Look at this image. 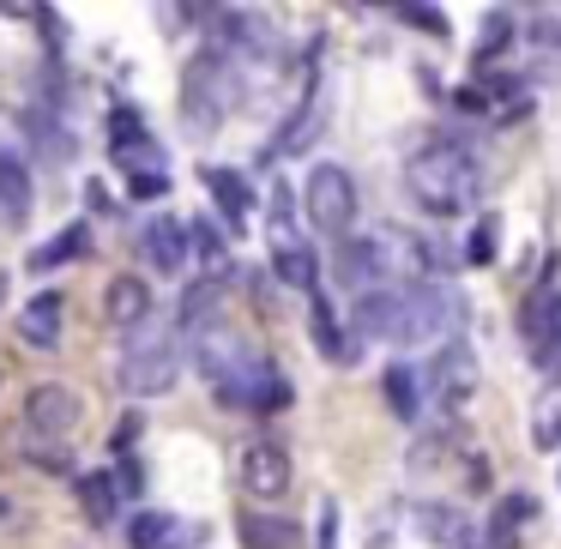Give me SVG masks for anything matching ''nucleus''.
<instances>
[{"mask_svg":"<svg viewBox=\"0 0 561 549\" xmlns=\"http://www.w3.org/2000/svg\"><path fill=\"white\" fill-rule=\"evenodd\" d=\"M404 182H411L416 206L435 211V218H459V211H471L477 194H483L477 158L465 146H453V139H435V146L416 151V158L404 163Z\"/></svg>","mask_w":561,"mask_h":549,"instance_id":"1","label":"nucleus"},{"mask_svg":"<svg viewBox=\"0 0 561 549\" xmlns=\"http://www.w3.org/2000/svg\"><path fill=\"white\" fill-rule=\"evenodd\" d=\"M236 98H242V79H236L230 55L224 49H206L194 67H187L182 79V115H187V134L206 139L224 127V115L236 110Z\"/></svg>","mask_w":561,"mask_h":549,"instance_id":"2","label":"nucleus"},{"mask_svg":"<svg viewBox=\"0 0 561 549\" xmlns=\"http://www.w3.org/2000/svg\"><path fill=\"white\" fill-rule=\"evenodd\" d=\"M115 380H122L127 399H158V392H170L175 380H182V344H175L170 332L146 327V332H139V339L122 351Z\"/></svg>","mask_w":561,"mask_h":549,"instance_id":"3","label":"nucleus"},{"mask_svg":"<svg viewBox=\"0 0 561 549\" xmlns=\"http://www.w3.org/2000/svg\"><path fill=\"white\" fill-rule=\"evenodd\" d=\"M290 380L278 375V363L272 356H254L248 351V363L242 368H230V375L218 380V404L224 411H260V416H272V411H290Z\"/></svg>","mask_w":561,"mask_h":549,"instance_id":"4","label":"nucleus"},{"mask_svg":"<svg viewBox=\"0 0 561 549\" xmlns=\"http://www.w3.org/2000/svg\"><path fill=\"white\" fill-rule=\"evenodd\" d=\"M302 211H308V224H314L320 236L351 242V224H356L351 170H339V163H314V170H308V187H302Z\"/></svg>","mask_w":561,"mask_h":549,"instance_id":"5","label":"nucleus"},{"mask_svg":"<svg viewBox=\"0 0 561 549\" xmlns=\"http://www.w3.org/2000/svg\"><path fill=\"white\" fill-rule=\"evenodd\" d=\"M453 327H465V302H453L435 284H411L399 290V327H392V344H428L447 339Z\"/></svg>","mask_w":561,"mask_h":549,"instance_id":"6","label":"nucleus"},{"mask_svg":"<svg viewBox=\"0 0 561 549\" xmlns=\"http://www.w3.org/2000/svg\"><path fill=\"white\" fill-rule=\"evenodd\" d=\"M363 242H368V254H375L380 278H411V284L423 278L428 266H435L428 254H440V248H428L423 236H411L404 224H375V230H368Z\"/></svg>","mask_w":561,"mask_h":549,"instance_id":"7","label":"nucleus"},{"mask_svg":"<svg viewBox=\"0 0 561 549\" xmlns=\"http://www.w3.org/2000/svg\"><path fill=\"white\" fill-rule=\"evenodd\" d=\"M79 416H85V404H79V392L61 387V380H43V387L25 392V423H31V435H43V441H61Z\"/></svg>","mask_w":561,"mask_h":549,"instance_id":"8","label":"nucleus"},{"mask_svg":"<svg viewBox=\"0 0 561 549\" xmlns=\"http://www.w3.org/2000/svg\"><path fill=\"white\" fill-rule=\"evenodd\" d=\"M110 158L122 163L127 175H146V170L163 163V151H158V139H151V127H146L139 110H115L110 115Z\"/></svg>","mask_w":561,"mask_h":549,"instance_id":"9","label":"nucleus"},{"mask_svg":"<svg viewBox=\"0 0 561 549\" xmlns=\"http://www.w3.org/2000/svg\"><path fill=\"white\" fill-rule=\"evenodd\" d=\"M411 525L435 549H477V525H471V513H465L459 501H416Z\"/></svg>","mask_w":561,"mask_h":549,"instance_id":"10","label":"nucleus"},{"mask_svg":"<svg viewBox=\"0 0 561 549\" xmlns=\"http://www.w3.org/2000/svg\"><path fill=\"white\" fill-rule=\"evenodd\" d=\"M242 489L254 501H278L284 489H290V447H278V441L242 447Z\"/></svg>","mask_w":561,"mask_h":549,"instance_id":"11","label":"nucleus"},{"mask_svg":"<svg viewBox=\"0 0 561 549\" xmlns=\"http://www.w3.org/2000/svg\"><path fill=\"white\" fill-rule=\"evenodd\" d=\"M428 387H435V399L440 404H465L477 392V356H471V344H440V356L428 363Z\"/></svg>","mask_w":561,"mask_h":549,"instance_id":"12","label":"nucleus"},{"mask_svg":"<svg viewBox=\"0 0 561 549\" xmlns=\"http://www.w3.org/2000/svg\"><path fill=\"white\" fill-rule=\"evenodd\" d=\"M556 327H561V260L543 272V284H537V290L525 296V308H519V332L537 344V351L556 339Z\"/></svg>","mask_w":561,"mask_h":549,"instance_id":"13","label":"nucleus"},{"mask_svg":"<svg viewBox=\"0 0 561 549\" xmlns=\"http://www.w3.org/2000/svg\"><path fill=\"white\" fill-rule=\"evenodd\" d=\"M103 320H110V327H122V332L151 327V284L134 278V272L110 278V290H103Z\"/></svg>","mask_w":561,"mask_h":549,"instance_id":"14","label":"nucleus"},{"mask_svg":"<svg viewBox=\"0 0 561 549\" xmlns=\"http://www.w3.org/2000/svg\"><path fill=\"white\" fill-rule=\"evenodd\" d=\"M392 327H399V290H363L351 302V339L363 344V339H387L392 344Z\"/></svg>","mask_w":561,"mask_h":549,"instance_id":"15","label":"nucleus"},{"mask_svg":"<svg viewBox=\"0 0 561 549\" xmlns=\"http://www.w3.org/2000/svg\"><path fill=\"white\" fill-rule=\"evenodd\" d=\"M308 332H314V344H320V356H327V363H339V368H351L356 363V351H363V344L351 339V332L339 327V314H332V302L327 296H308Z\"/></svg>","mask_w":561,"mask_h":549,"instance_id":"16","label":"nucleus"},{"mask_svg":"<svg viewBox=\"0 0 561 549\" xmlns=\"http://www.w3.org/2000/svg\"><path fill=\"white\" fill-rule=\"evenodd\" d=\"M139 248H146L151 272L175 278V272L187 266V224H175V218H151V224H146V236H139Z\"/></svg>","mask_w":561,"mask_h":549,"instance_id":"17","label":"nucleus"},{"mask_svg":"<svg viewBox=\"0 0 561 549\" xmlns=\"http://www.w3.org/2000/svg\"><path fill=\"white\" fill-rule=\"evenodd\" d=\"M61 314H67V302L55 290L31 296V302L19 308V339L37 344V351H55V344H61Z\"/></svg>","mask_w":561,"mask_h":549,"instance_id":"18","label":"nucleus"},{"mask_svg":"<svg viewBox=\"0 0 561 549\" xmlns=\"http://www.w3.org/2000/svg\"><path fill=\"white\" fill-rule=\"evenodd\" d=\"M194 363L211 375V387H218L230 368H242L248 363V351H242V339L236 332H224V327H206V332H194Z\"/></svg>","mask_w":561,"mask_h":549,"instance_id":"19","label":"nucleus"},{"mask_svg":"<svg viewBox=\"0 0 561 549\" xmlns=\"http://www.w3.org/2000/svg\"><path fill=\"white\" fill-rule=\"evenodd\" d=\"M199 182H206V194L218 199V211L230 224H242L248 211H254V187H248V175L224 170V163H206V170H199Z\"/></svg>","mask_w":561,"mask_h":549,"instance_id":"20","label":"nucleus"},{"mask_svg":"<svg viewBox=\"0 0 561 549\" xmlns=\"http://www.w3.org/2000/svg\"><path fill=\"white\" fill-rule=\"evenodd\" d=\"M248 549H302V525L284 519V513H242L236 519Z\"/></svg>","mask_w":561,"mask_h":549,"instance_id":"21","label":"nucleus"},{"mask_svg":"<svg viewBox=\"0 0 561 549\" xmlns=\"http://www.w3.org/2000/svg\"><path fill=\"white\" fill-rule=\"evenodd\" d=\"M380 392H387V411L399 416V423H416V416H423L428 387H423V375H416L411 363H392L387 375H380Z\"/></svg>","mask_w":561,"mask_h":549,"instance_id":"22","label":"nucleus"},{"mask_svg":"<svg viewBox=\"0 0 561 549\" xmlns=\"http://www.w3.org/2000/svg\"><path fill=\"white\" fill-rule=\"evenodd\" d=\"M91 254V224H67V230H55L49 242L31 248V272H55V266H73V260Z\"/></svg>","mask_w":561,"mask_h":549,"instance_id":"23","label":"nucleus"},{"mask_svg":"<svg viewBox=\"0 0 561 549\" xmlns=\"http://www.w3.org/2000/svg\"><path fill=\"white\" fill-rule=\"evenodd\" d=\"M272 272H278L290 290H308V296L320 290V260H314V248H308V242H278V248H272Z\"/></svg>","mask_w":561,"mask_h":549,"instance_id":"24","label":"nucleus"},{"mask_svg":"<svg viewBox=\"0 0 561 549\" xmlns=\"http://www.w3.org/2000/svg\"><path fill=\"white\" fill-rule=\"evenodd\" d=\"M187 254L199 260V272H206V278H230V248H224V236H218V224L211 218H194L187 224Z\"/></svg>","mask_w":561,"mask_h":549,"instance_id":"25","label":"nucleus"},{"mask_svg":"<svg viewBox=\"0 0 561 549\" xmlns=\"http://www.w3.org/2000/svg\"><path fill=\"white\" fill-rule=\"evenodd\" d=\"M0 211H7V224L31 218V175L19 163V151H0Z\"/></svg>","mask_w":561,"mask_h":549,"instance_id":"26","label":"nucleus"},{"mask_svg":"<svg viewBox=\"0 0 561 549\" xmlns=\"http://www.w3.org/2000/svg\"><path fill=\"white\" fill-rule=\"evenodd\" d=\"M79 513H85L91 525H115V513H122V489H115L110 471L79 477Z\"/></svg>","mask_w":561,"mask_h":549,"instance_id":"27","label":"nucleus"},{"mask_svg":"<svg viewBox=\"0 0 561 549\" xmlns=\"http://www.w3.org/2000/svg\"><path fill=\"white\" fill-rule=\"evenodd\" d=\"M218 302H224V284H218V278H194V284L182 290V332L218 327Z\"/></svg>","mask_w":561,"mask_h":549,"instance_id":"28","label":"nucleus"},{"mask_svg":"<svg viewBox=\"0 0 561 549\" xmlns=\"http://www.w3.org/2000/svg\"><path fill=\"white\" fill-rule=\"evenodd\" d=\"M127 537H134V549H182L187 544V525L170 519V513H134V525H127Z\"/></svg>","mask_w":561,"mask_h":549,"instance_id":"29","label":"nucleus"},{"mask_svg":"<svg viewBox=\"0 0 561 549\" xmlns=\"http://www.w3.org/2000/svg\"><path fill=\"white\" fill-rule=\"evenodd\" d=\"M327 134V115H320V103L308 98L302 110L290 115V122H284V134H278V146L272 151H284V158H302V151H314V139Z\"/></svg>","mask_w":561,"mask_h":549,"instance_id":"30","label":"nucleus"},{"mask_svg":"<svg viewBox=\"0 0 561 549\" xmlns=\"http://www.w3.org/2000/svg\"><path fill=\"white\" fill-rule=\"evenodd\" d=\"M339 284L344 290H380V266H375V254H368V242H339Z\"/></svg>","mask_w":561,"mask_h":549,"instance_id":"31","label":"nucleus"},{"mask_svg":"<svg viewBox=\"0 0 561 549\" xmlns=\"http://www.w3.org/2000/svg\"><path fill=\"white\" fill-rule=\"evenodd\" d=\"M525 519H537V495H507L495 507V519H489V544L495 549H513V531H519Z\"/></svg>","mask_w":561,"mask_h":549,"instance_id":"32","label":"nucleus"},{"mask_svg":"<svg viewBox=\"0 0 561 549\" xmlns=\"http://www.w3.org/2000/svg\"><path fill=\"white\" fill-rule=\"evenodd\" d=\"M507 37H513V13H501V7H495V13H483V37H477V67L495 61V49H501Z\"/></svg>","mask_w":561,"mask_h":549,"instance_id":"33","label":"nucleus"},{"mask_svg":"<svg viewBox=\"0 0 561 549\" xmlns=\"http://www.w3.org/2000/svg\"><path fill=\"white\" fill-rule=\"evenodd\" d=\"M404 25H416L423 37H447V13L440 7H428V0H416V7H399Z\"/></svg>","mask_w":561,"mask_h":549,"instance_id":"34","label":"nucleus"},{"mask_svg":"<svg viewBox=\"0 0 561 549\" xmlns=\"http://www.w3.org/2000/svg\"><path fill=\"white\" fill-rule=\"evenodd\" d=\"M31 465L49 471V477H67V471H73V453H67L61 441H37V447H31Z\"/></svg>","mask_w":561,"mask_h":549,"instance_id":"35","label":"nucleus"},{"mask_svg":"<svg viewBox=\"0 0 561 549\" xmlns=\"http://www.w3.org/2000/svg\"><path fill=\"white\" fill-rule=\"evenodd\" d=\"M465 266H495V224H477L471 242H465Z\"/></svg>","mask_w":561,"mask_h":549,"instance_id":"36","label":"nucleus"},{"mask_svg":"<svg viewBox=\"0 0 561 549\" xmlns=\"http://www.w3.org/2000/svg\"><path fill=\"white\" fill-rule=\"evenodd\" d=\"M115 489H122V501H139L146 495V471H139L134 453H122V471H115Z\"/></svg>","mask_w":561,"mask_h":549,"instance_id":"37","label":"nucleus"},{"mask_svg":"<svg viewBox=\"0 0 561 549\" xmlns=\"http://www.w3.org/2000/svg\"><path fill=\"white\" fill-rule=\"evenodd\" d=\"M127 194H134V199H163V194H170V175H163V170L127 175Z\"/></svg>","mask_w":561,"mask_h":549,"instance_id":"38","label":"nucleus"},{"mask_svg":"<svg viewBox=\"0 0 561 549\" xmlns=\"http://www.w3.org/2000/svg\"><path fill=\"white\" fill-rule=\"evenodd\" d=\"M556 441H561V416L556 411H537V447L556 453Z\"/></svg>","mask_w":561,"mask_h":549,"instance_id":"39","label":"nucleus"},{"mask_svg":"<svg viewBox=\"0 0 561 549\" xmlns=\"http://www.w3.org/2000/svg\"><path fill=\"white\" fill-rule=\"evenodd\" d=\"M453 110H465V115H489V98L477 85H465V91H453Z\"/></svg>","mask_w":561,"mask_h":549,"instance_id":"40","label":"nucleus"},{"mask_svg":"<svg viewBox=\"0 0 561 549\" xmlns=\"http://www.w3.org/2000/svg\"><path fill=\"white\" fill-rule=\"evenodd\" d=\"M320 549H339V507H320Z\"/></svg>","mask_w":561,"mask_h":549,"instance_id":"41","label":"nucleus"},{"mask_svg":"<svg viewBox=\"0 0 561 549\" xmlns=\"http://www.w3.org/2000/svg\"><path fill=\"white\" fill-rule=\"evenodd\" d=\"M85 206H91V211H110V187L85 182Z\"/></svg>","mask_w":561,"mask_h":549,"instance_id":"42","label":"nucleus"},{"mask_svg":"<svg viewBox=\"0 0 561 549\" xmlns=\"http://www.w3.org/2000/svg\"><path fill=\"white\" fill-rule=\"evenodd\" d=\"M7 290H13V284H7V272H0V302H7Z\"/></svg>","mask_w":561,"mask_h":549,"instance_id":"43","label":"nucleus"},{"mask_svg":"<svg viewBox=\"0 0 561 549\" xmlns=\"http://www.w3.org/2000/svg\"><path fill=\"white\" fill-rule=\"evenodd\" d=\"M556 339H561V327H556Z\"/></svg>","mask_w":561,"mask_h":549,"instance_id":"44","label":"nucleus"}]
</instances>
